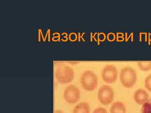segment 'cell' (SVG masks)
<instances>
[{"label":"cell","mask_w":151,"mask_h":113,"mask_svg":"<svg viewBox=\"0 0 151 113\" xmlns=\"http://www.w3.org/2000/svg\"><path fill=\"white\" fill-rule=\"evenodd\" d=\"M110 112L111 113H126V107L122 102H115L111 105Z\"/></svg>","instance_id":"9c48e42d"},{"label":"cell","mask_w":151,"mask_h":113,"mask_svg":"<svg viewBox=\"0 0 151 113\" xmlns=\"http://www.w3.org/2000/svg\"><path fill=\"white\" fill-rule=\"evenodd\" d=\"M57 80L60 84H66L71 82L74 77L73 69L66 65H61L55 71Z\"/></svg>","instance_id":"3957f363"},{"label":"cell","mask_w":151,"mask_h":113,"mask_svg":"<svg viewBox=\"0 0 151 113\" xmlns=\"http://www.w3.org/2000/svg\"><path fill=\"white\" fill-rule=\"evenodd\" d=\"M138 65L140 70L142 71H149L151 69V62H139Z\"/></svg>","instance_id":"30bf717a"},{"label":"cell","mask_w":151,"mask_h":113,"mask_svg":"<svg viewBox=\"0 0 151 113\" xmlns=\"http://www.w3.org/2000/svg\"><path fill=\"white\" fill-rule=\"evenodd\" d=\"M142 113H151V99H149L143 104Z\"/></svg>","instance_id":"8fae6325"},{"label":"cell","mask_w":151,"mask_h":113,"mask_svg":"<svg viewBox=\"0 0 151 113\" xmlns=\"http://www.w3.org/2000/svg\"><path fill=\"white\" fill-rule=\"evenodd\" d=\"M134 97L137 104H143L149 99V94L145 89H139L135 92Z\"/></svg>","instance_id":"52a82bcc"},{"label":"cell","mask_w":151,"mask_h":113,"mask_svg":"<svg viewBox=\"0 0 151 113\" xmlns=\"http://www.w3.org/2000/svg\"><path fill=\"white\" fill-rule=\"evenodd\" d=\"M118 70L113 65H107L103 68L102 77L103 81L107 83H113L116 81L118 77Z\"/></svg>","instance_id":"5b68a950"},{"label":"cell","mask_w":151,"mask_h":113,"mask_svg":"<svg viewBox=\"0 0 151 113\" xmlns=\"http://www.w3.org/2000/svg\"><path fill=\"white\" fill-rule=\"evenodd\" d=\"M92 113H108V112L105 108L99 107L95 109Z\"/></svg>","instance_id":"4fadbf2b"},{"label":"cell","mask_w":151,"mask_h":113,"mask_svg":"<svg viewBox=\"0 0 151 113\" xmlns=\"http://www.w3.org/2000/svg\"><path fill=\"white\" fill-rule=\"evenodd\" d=\"M90 106L87 103H78L73 108V113H90Z\"/></svg>","instance_id":"ba28073f"},{"label":"cell","mask_w":151,"mask_h":113,"mask_svg":"<svg viewBox=\"0 0 151 113\" xmlns=\"http://www.w3.org/2000/svg\"><path fill=\"white\" fill-rule=\"evenodd\" d=\"M64 97L66 102L69 104L76 103L80 99V91L74 85H69L64 91Z\"/></svg>","instance_id":"8992f818"},{"label":"cell","mask_w":151,"mask_h":113,"mask_svg":"<svg viewBox=\"0 0 151 113\" xmlns=\"http://www.w3.org/2000/svg\"><path fill=\"white\" fill-rule=\"evenodd\" d=\"M145 86L148 91L151 92V74L148 75L145 79Z\"/></svg>","instance_id":"7c38bea8"},{"label":"cell","mask_w":151,"mask_h":113,"mask_svg":"<svg viewBox=\"0 0 151 113\" xmlns=\"http://www.w3.org/2000/svg\"><path fill=\"white\" fill-rule=\"evenodd\" d=\"M120 78L121 83L124 87L131 88L137 82V73L132 67H124L121 70Z\"/></svg>","instance_id":"6da1fadb"},{"label":"cell","mask_w":151,"mask_h":113,"mask_svg":"<svg viewBox=\"0 0 151 113\" xmlns=\"http://www.w3.org/2000/svg\"><path fill=\"white\" fill-rule=\"evenodd\" d=\"M114 96L113 89L108 85L101 86L98 90V99L103 104H109L112 102Z\"/></svg>","instance_id":"277c9868"},{"label":"cell","mask_w":151,"mask_h":113,"mask_svg":"<svg viewBox=\"0 0 151 113\" xmlns=\"http://www.w3.org/2000/svg\"><path fill=\"white\" fill-rule=\"evenodd\" d=\"M98 78L95 73L90 70H86L82 73L80 83L84 89L92 91L96 89L98 85Z\"/></svg>","instance_id":"7a4b0ae2"},{"label":"cell","mask_w":151,"mask_h":113,"mask_svg":"<svg viewBox=\"0 0 151 113\" xmlns=\"http://www.w3.org/2000/svg\"><path fill=\"white\" fill-rule=\"evenodd\" d=\"M54 113H64L62 111L59 110H57L55 111Z\"/></svg>","instance_id":"5bb4252c"}]
</instances>
